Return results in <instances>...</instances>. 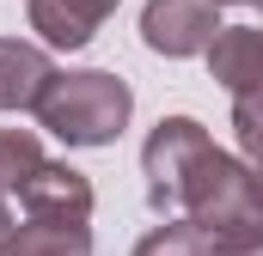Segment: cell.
I'll return each instance as SVG.
<instances>
[{
    "label": "cell",
    "instance_id": "cell-3",
    "mask_svg": "<svg viewBox=\"0 0 263 256\" xmlns=\"http://www.w3.org/2000/svg\"><path fill=\"white\" fill-rule=\"evenodd\" d=\"M178 214H184L196 232H214V226H227V220H239V214H263V207H257V189H251V165L214 146L196 171H190L184 207H178Z\"/></svg>",
    "mask_w": 263,
    "mask_h": 256
},
{
    "label": "cell",
    "instance_id": "cell-13",
    "mask_svg": "<svg viewBox=\"0 0 263 256\" xmlns=\"http://www.w3.org/2000/svg\"><path fill=\"white\" fill-rule=\"evenodd\" d=\"M135 256H208V244H202V232L190 220H165L135 244Z\"/></svg>",
    "mask_w": 263,
    "mask_h": 256
},
{
    "label": "cell",
    "instance_id": "cell-14",
    "mask_svg": "<svg viewBox=\"0 0 263 256\" xmlns=\"http://www.w3.org/2000/svg\"><path fill=\"white\" fill-rule=\"evenodd\" d=\"M12 238H18V226H12V207L0 195V256H12Z\"/></svg>",
    "mask_w": 263,
    "mask_h": 256
},
{
    "label": "cell",
    "instance_id": "cell-15",
    "mask_svg": "<svg viewBox=\"0 0 263 256\" xmlns=\"http://www.w3.org/2000/svg\"><path fill=\"white\" fill-rule=\"evenodd\" d=\"M251 189H257V207H263V165L251 171Z\"/></svg>",
    "mask_w": 263,
    "mask_h": 256
},
{
    "label": "cell",
    "instance_id": "cell-9",
    "mask_svg": "<svg viewBox=\"0 0 263 256\" xmlns=\"http://www.w3.org/2000/svg\"><path fill=\"white\" fill-rule=\"evenodd\" d=\"M12 256H92V226H73V220H25Z\"/></svg>",
    "mask_w": 263,
    "mask_h": 256
},
{
    "label": "cell",
    "instance_id": "cell-1",
    "mask_svg": "<svg viewBox=\"0 0 263 256\" xmlns=\"http://www.w3.org/2000/svg\"><path fill=\"white\" fill-rule=\"evenodd\" d=\"M135 116L129 79L104 73V67H80V73H55L49 98L37 104V122L49 128L62 146H110Z\"/></svg>",
    "mask_w": 263,
    "mask_h": 256
},
{
    "label": "cell",
    "instance_id": "cell-7",
    "mask_svg": "<svg viewBox=\"0 0 263 256\" xmlns=\"http://www.w3.org/2000/svg\"><path fill=\"white\" fill-rule=\"evenodd\" d=\"M110 12L117 0H31V31L43 37V49H86Z\"/></svg>",
    "mask_w": 263,
    "mask_h": 256
},
{
    "label": "cell",
    "instance_id": "cell-12",
    "mask_svg": "<svg viewBox=\"0 0 263 256\" xmlns=\"http://www.w3.org/2000/svg\"><path fill=\"white\" fill-rule=\"evenodd\" d=\"M233 140H239V159L257 171L263 165V86L233 98Z\"/></svg>",
    "mask_w": 263,
    "mask_h": 256
},
{
    "label": "cell",
    "instance_id": "cell-10",
    "mask_svg": "<svg viewBox=\"0 0 263 256\" xmlns=\"http://www.w3.org/2000/svg\"><path fill=\"white\" fill-rule=\"evenodd\" d=\"M43 165V140L31 128H0V195L25 189V177Z\"/></svg>",
    "mask_w": 263,
    "mask_h": 256
},
{
    "label": "cell",
    "instance_id": "cell-8",
    "mask_svg": "<svg viewBox=\"0 0 263 256\" xmlns=\"http://www.w3.org/2000/svg\"><path fill=\"white\" fill-rule=\"evenodd\" d=\"M208 79L227 86L233 98L263 86V31L257 25H220V37L208 49Z\"/></svg>",
    "mask_w": 263,
    "mask_h": 256
},
{
    "label": "cell",
    "instance_id": "cell-16",
    "mask_svg": "<svg viewBox=\"0 0 263 256\" xmlns=\"http://www.w3.org/2000/svg\"><path fill=\"white\" fill-rule=\"evenodd\" d=\"M214 6H257V0H214Z\"/></svg>",
    "mask_w": 263,
    "mask_h": 256
},
{
    "label": "cell",
    "instance_id": "cell-5",
    "mask_svg": "<svg viewBox=\"0 0 263 256\" xmlns=\"http://www.w3.org/2000/svg\"><path fill=\"white\" fill-rule=\"evenodd\" d=\"M18 201H25V220H73V226H86L98 195H92V177L73 171L67 159H43V165L25 177Z\"/></svg>",
    "mask_w": 263,
    "mask_h": 256
},
{
    "label": "cell",
    "instance_id": "cell-4",
    "mask_svg": "<svg viewBox=\"0 0 263 256\" xmlns=\"http://www.w3.org/2000/svg\"><path fill=\"white\" fill-rule=\"evenodd\" d=\"M220 37V6L214 0H147L141 6V43L165 61L208 55Z\"/></svg>",
    "mask_w": 263,
    "mask_h": 256
},
{
    "label": "cell",
    "instance_id": "cell-17",
    "mask_svg": "<svg viewBox=\"0 0 263 256\" xmlns=\"http://www.w3.org/2000/svg\"><path fill=\"white\" fill-rule=\"evenodd\" d=\"M257 31H263V25H257Z\"/></svg>",
    "mask_w": 263,
    "mask_h": 256
},
{
    "label": "cell",
    "instance_id": "cell-2",
    "mask_svg": "<svg viewBox=\"0 0 263 256\" xmlns=\"http://www.w3.org/2000/svg\"><path fill=\"white\" fill-rule=\"evenodd\" d=\"M208 153H214V140H208V128L196 116H159L153 122L147 146H141V177H147V207L159 220H178L184 183H190V171Z\"/></svg>",
    "mask_w": 263,
    "mask_h": 256
},
{
    "label": "cell",
    "instance_id": "cell-6",
    "mask_svg": "<svg viewBox=\"0 0 263 256\" xmlns=\"http://www.w3.org/2000/svg\"><path fill=\"white\" fill-rule=\"evenodd\" d=\"M55 86V61L43 43H25V37H0V110L18 116V110H37Z\"/></svg>",
    "mask_w": 263,
    "mask_h": 256
},
{
    "label": "cell",
    "instance_id": "cell-11",
    "mask_svg": "<svg viewBox=\"0 0 263 256\" xmlns=\"http://www.w3.org/2000/svg\"><path fill=\"white\" fill-rule=\"evenodd\" d=\"M208 256H263V214H239L214 232H202Z\"/></svg>",
    "mask_w": 263,
    "mask_h": 256
}]
</instances>
